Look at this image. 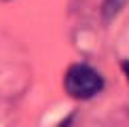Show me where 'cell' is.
I'll use <instances>...</instances> for the list:
<instances>
[{
    "instance_id": "obj_1",
    "label": "cell",
    "mask_w": 129,
    "mask_h": 127,
    "mask_svg": "<svg viewBox=\"0 0 129 127\" xmlns=\"http://www.w3.org/2000/svg\"><path fill=\"white\" fill-rule=\"evenodd\" d=\"M63 87L68 95L76 100H89L95 93L102 91L104 87V78L98 70H93L87 64H74L68 68L66 78H63Z\"/></svg>"
},
{
    "instance_id": "obj_2",
    "label": "cell",
    "mask_w": 129,
    "mask_h": 127,
    "mask_svg": "<svg viewBox=\"0 0 129 127\" xmlns=\"http://www.w3.org/2000/svg\"><path fill=\"white\" fill-rule=\"evenodd\" d=\"M127 4V0H104V7H102V15L106 21H110L112 17L119 15V11Z\"/></svg>"
},
{
    "instance_id": "obj_3",
    "label": "cell",
    "mask_w": 129,
    "mask_h": 127,
    "mask_svg": "<svg viewBox=\"0 0 129 127\" xmlns=\"http://www.w3.org/2000/svg\"><path fill=\"white\" fill-rule=\"evenodd\" d=\"M123 66H125V70H127V74H129V61H125Z\"/></svg>"
}]
</instances>
